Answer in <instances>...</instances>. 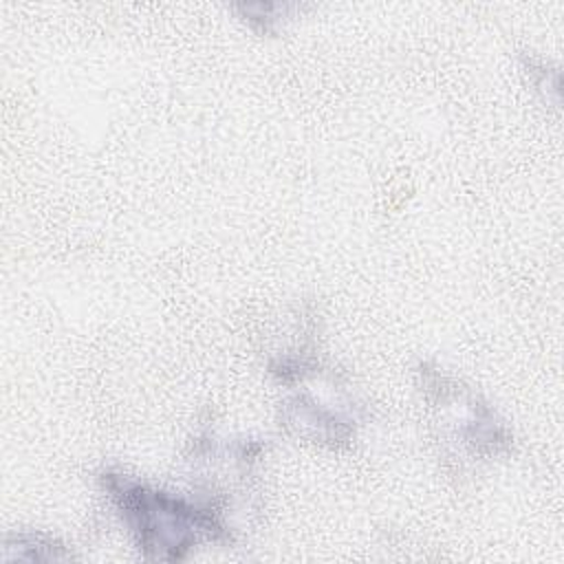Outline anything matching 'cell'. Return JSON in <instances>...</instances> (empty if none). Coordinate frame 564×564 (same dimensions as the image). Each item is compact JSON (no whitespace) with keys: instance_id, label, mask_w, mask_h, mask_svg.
<instances>
[{"instance_id":"obj_1","label":"cell","mask_w":564,"mask_h":564,"mask_svg":"<svg viewBox=\"0 0 564 564\" xmlns=\"http://www.w3.org/2000/svg\"><path fill=\"white\" fill-rule=\"evenodd\" d=\"M99 480L145 557L174 562L187 557L203 540L234 542L231 527L214 502H194L115 469L104 471Z\"/></svg>"},{"instance_id":"obj_2","label":"cell","mask_w":564,"mask_h":564,"mask_svg":"<svg viewBox=\"0 0 564 564\" xmlns=\"http://www.w3.org/2000/svg\"><path fill=\"white\" fill-rule=\"evenodd\" d=\"M419 386L434 414V427L445 443L458 445L474 458H494L511 449V432L496 412L458 379L447 377L441 368L421 364Z\"/></svg>"},{"instance_id":"obj_3","label":"cell","mask_w":564,"mask_h":564,"mask_svg":"<svg viewBox=\"0 0 564 564\" xmlns=\"http://www.w3.org/2000/svg\"><path fill=\"white\" fill-rule=\"evenodd\" d=\"M280 421L300 438L341 447L355 438L357 416L350 403L324 401L311 390H304L280 405Z\"/></svg>"},{"instance_id":"obj_4","label":"cell","mask_w":564,"mask_h":564,"mask_svg":"<svg viewBox=\"0 0 564 564\" xmlns=\"http://www.w3.org/2000/svg\"><path fill=\"white\" fill-rule=\"evenodd\" d=\"M73 553L44 533H11L2 544V560H70Z\"/></svg>"}]
</instances>
